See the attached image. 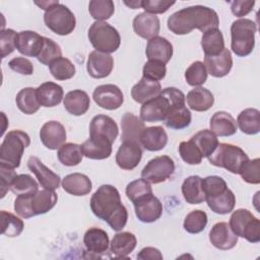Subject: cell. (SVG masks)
<instances>
[{"label": "cell", "mask_w": 260, "mask_h": 260, "mask_svg": "<svg viewBox=\"0 0 260 260\" xmlns=\"http://www.w3.org/2000/svg\"><path fill=\"white\" fill-rule=\"evenodd\" d=\"M207 221V214L203 210H192L184 219V230L189 234H199L205 229Z\"/></svg>", "instance_id": "cell-47"}, {"label": "cell", "mask_w": 260, "mask_h": 260, "mask_svg": "<svg viewBox=\"0 0 260 260\" xmlns=\"http://www.w3.org/2000/svg\"><path fill=\"white\" fill-rule=\"evenodd\" d=\"M161 91V85L158 81L143 77L132 87L131 96L139 104H144L145 102L157 96Z\"/></svg>", "instance_id": "cell-30"}, {"label": "cell", "mask_w": 260, "mask_h": 260, "mask_svg": "<svg viewBox=\"0 0 260 260\" xmlns=\"http://www.w3.org/2000/svg\"><path fill=\"white\" fill-rule=\"evenodd\" d=\"M179 153L182 159L188 165H199L203 158L200 151L191 140L182 141L180 143Z\"/></svg>", "instance_id": "cell-53"}, {"label": "cell", "mask_w": 260, "mask_h": 260, "mask_svg": "<svg viewBox=\"0 0 260 260\" xmlns=\"http://www.w3.org/2000/svg\"><path fill=\"white\" fill-rule=\"evenodd\" d=\"M202 188L206 199L224 192L228 189V185L219 176H208L202 179Z\"/></svg>", "instance_id": "cell-51"}, {"label": "cell", "mask_w": 260, "mask_h": 260, "mask_svg": "<svg viewBox=\"0 0 260 260\" xmlns=\"http://www.w3.org/2000/svg\"><path fill=\"white\" fill-rule=\"evenodd\" d=\"M210 130L220 137L232 136L237 132L238 126L234 117L224 111L216 112L212 115L209 122Z\"/></svg>", "instance_id": "cell-27"}, {"label": "cell", "mask_w": 260, "mask_h": 260, "mask_svg": "<svg viewBox=\"0 0 260 260\" xmlns=\"http://www.w3.org/2000/svg\"><path fill=\"white\" fill-rule=\"evenodd\" d=\"M16 37L17 32L11 28L2 29L0 36L1 57L5 58L16 49Z\"/></svg>", "instance_id": "cell-55"}, {"label": "cell", "mask_w": 260, "mask_h": 260, "mask_svg": "<svg viewBox=\"0 0 260 260\" xmlns=\"http://www.w3.org/2000/svg\"><path fill=\"white\" fill-rule=\"evenodd\" d=\"M141 2L142 0H132V1H124V4L132 9H138V8H141Z\"/></svg>", "instance_id": "cell-62"}, {"label": "cell", "mask_w": 260, "mask_h": 260, "mask_svg": "<svg viewBox=\"0 0 260 260\" xmlns=\"http://www.w3.org/2000/svg\"><path fill=\"white\" fill-rule=\"evenodd\" d=\"M208 207L217 214H226L234 210L236 205V196L231 189H226L219 195L206 198Z\"/></svg>", "instance_id": "cell-38"}, {"label": "cell", "mask_w": 260, "mask_h": 260, "mask_svg": "<svg viewBox=\"0 0 260 260\" xmlns=\"http://www.w3.org/2000/svg\"><path fill=\"white\" fill-rule=\"evenodd\" d=\"M29 144L30 138L27 133L21 130L9 131L1 143L0 166L10 169L18 168L23 151Z\"/></svg>", "instance_id": "cell-5"}, {"label": "cell", "mask_w": 260, "mask_h": 260, "mask_svg": "<svg viewBox=\"0 0 260 260\" xmlns=\"http://www.w3.org/2000/svg\"><path fill=\"white\" fill-rule=\"evenodd\" d=\"M242 179L249 183L257 185L260 183V159H248L242 167L240 173Z\"/></svg>", "instance_id": "cell-52"}, {"label": "cell", "mask_w": 260, "mask_h": 260, "mask_svg": "<svg viewBox=\"0 0 260 260\" xmlns=\"http://www.w3.org/2000/svg\"><path fill=\"white\" fill-rule=\"evenodd\" d=\"M136 237L129 232H121L114 236L110 243L111 252L117 258L127 257L136 247Z\"/></svg>", "instance_id": "cell-34"}, {"label": "cell", "mask_w": 260, "mask_h": 260, "mask_svg": "<svg viewBox=\"0 0 260 260\" xmlns=\"http://www.w3.org/2000/svg\"><path fill=\"white\" fill-rule=\"evenodd\" d=\"M175 171L174 160L168 155H159L150 159L141 171V178L152 184L169 179Z\"/></svg>", "instance_id": "cell-11"}, {"label": "cell", "mask_w": 260, "mask_h": 260, "mask_svg": "<svg viewBox=\"0 0 260 260\" xmlns=\"http://www.w3.org/2000/svg\"><path fill=\"white\" fill-rule=\"evenodd\" d=\"M191 119L192 116L189 109H187L185 105H180L171 108L164 122L168 128L174 130H182L190 125Z\"/></svg>", "instance_id": "cell-36"}, {"label": "cell", "mask_w": 260, "mask_h": 260, "mask_svg": "<svg viewBox=\"0 0 260 260\" xmlns=\"http://www.w3.org/2000/svg\"><path fill=\"white\" fill-rule=\"evenodd\" d=\"M176 2L175 1H165V0H142L141 8L147 13L160 14L168 11Z\"/></svg>", "instance_id": "cell-56"}, {"label": "cell", "mask_w": 260, "mask_h": 260, "mask_svg": "<svg viewBox=\"0 0 260 260\" xmlns=\"http://www.w3.org/2000/svg\"><path fill=\"white\" fill-rule=\"evenodd\" d=\"M145 54L148 60H155L167 64L173 56V45L166 38L157 36L148 41Z\"/></svg>", "instance_id": "cell-23"}, {"label": "cell", "mask_w": 260, "mask_h": 260, "mask_svg": "<svg viewBox=\"0 0 260 260\" xmlns=\"http://www.w3.org/2000/svg\"><path fill=\"white\" fill-rule=\"evenodd\" d=\"M190 140L195 144V146L200 151L202 157H208L218 145L217 136L208 129L200 130L194 134Z\"/></svg>", "instance_id": "cell-40"}, {"label": "cell", "mask_w": 260, "mask_h": 260, "mask_svg": "<svg viewBox=\"0 0 260 260\" xmlns=\"http://www.w3.org/2000/svg\"><path fill=\"white\" fill-rule=\"evenodd\" d=\"M88 11L95 21H104L114 14L115 5L112 0H91L88 4Z\"/></svg>", "instance_id": "cell-45"}, {"label": "cell", "mask_w": 260, "mask_h": 260, "mask_svg": "<svg viewBox=\"0 0 260 260\" xmlns=\"http://www.w3.org/2000/svg\"><path fill=\"white\" fill-rule=\"evenodd\" d=\"M204 65L207 73L213 77H223L228 75L233 67V58L229 49H223L216 56H205Z\"/></svg>", "instance_id": "cell-22"}, {"label": "cell", "mask_w": 260, "mask_h": 260, "mask_svg": "<svg viewBox=\"0 0 260 260\" xmlns=\"http://www.w3.org/2000/svg\"><path fill=\"white\" fill-rule=\"evenodd\" d=\"M139 260H162V254L154 247H145L137 254Z\"/></svg>", "instance_id": "cell-60"}, {"label": "cell", "mask_w": 260, "mask_h": 260, "mask_svg": "<svg viewBox=\"0 0 260 260\" xmlns=\"http://www.w3.org/2000/svg\"><path fill=\"white\" fill-rule=\"evenodd\" d=\"M40 139L48 149H59L66 141L65 127L58 121L46 122L40 130Z\"/></svg>", "instance_id": "cell-15"}, {"label": "cell", "mask_w": 260, "mask_h": 260, "mask_svg": "<svg viewBox=\"0 0 260 260\" xmlns=\"http://www.w3.org/2000/svg\"><path fill=\"white\" fill-rule=\"evenodd\" d=\"M141 145L136 142H122L116 153V162L119 168L127 171L135 169L141 160L142 149Z\"/></svg>", "instance_id": "cell-17"}, {"label": "cell", "mask_w": 260, "mask_h": 260, "mask_svg": "<svg viewBox=\"0 0 260 260\" xmlns=\"http://www.w3.org/2000/svg\"><path fill=\"white\" fill-rule=\"evenodd\" d=\"M150 194H153L152 188H151L149 182H147L143 178L130 182L126 187L127 198L130 201H132L133 203L135 201L141 199L142 197H145Z\"/></svg>", "instance_id": "cell-49"}, {"label": "cell", "mask_w": 260, "mask_h": 260, "mask_svg": "<svg viewBox=\"0 0 260 260\" xmlns=\"http://www.w3.org/2000/svg\"><path fill=\"white\" fill-rule=\"evenodd\" d=\"M133 29L137 36L149 41L157 37L160 29V22L156 15L141 12L133 19Z\"/></svg>", "instance_id": "cell-21"}, {"label": "cell", "mask_w": 260, "mask_h": 260, "mask_svg": "<svg viewBox=\"0 0 260 260\" xmlns=\"http://www.w3.org/2000/svg\"><path fill=\"white\" fill-rule=\"evenodd\" d=\"M255 5V1L251 0H236L231 3V10L234 15L243 17L249 14Z\"/></svg>", "instance_id": "cell-59"}, {"label": "cell", "mask_w": 260, "mask_h": 260, "mask_svg": "<svg viewBox=\"0 0 260 260\" xmlns=\"http://www.w3.org/2000/svg\"><path fill=\"white\" fill-rule=\"evenodd\" d=\"M90 209L116 232L122 231L127 223L128 211L121 202L119 191L112 185L105 184L96 189L90 198Z\"/></svg>", "instance_id": "cell-1"}, {"label": "cell", "mask_w": 260, "mask_h": 260, "mask_svg": "<svg viewBox=\"0 0 260 260\" xmlns=\"http://www.w3.org/2000/svg\"><path fill=\"white\" fill-rule=\"evenodd\" d=\"M58 196L53 190H39L30 195H18L14 201V211L23 218L45 214L57 203Z\"/></svg>", "instance_id": "cell-4"}, {"label": "cell", "mask_w": 260, "mask_h": 260, "mask_svg": "<svg viewBox=\"0 0 260 260\" xmlns=\"http://www.w3.org/2000/svg\"><path fill=\"white\" fill-rule=\"evenodd\" d=\"M201 47L205 56H216L224 49L222 32L218 28H212L203 32Z\"/></svg>", "instance_id": "cell-39"}, {"label": "cell", "mask_w": 260, "mask_h": 260, "mask_svg": "<svg viewBox=\"0 0 260 260\" xmlns=\"http://www.w3.org/2000/svg\"><path fill=\"white\" fill-rule=\"evenodd\" d=\"M237 126L247 135H255L260 131V112L254 108L242 111L237 118Z\"/></svg>", "instance_id": "cell-37"}, {"label": "cell", "mask_w": 260, "mask_h": 260, "mask_svg": "<svg viewBox=\"0 0 260 260\" xmlns=\"http://www.w3.org/2000/svg\"><path fill=\"white\" fill-rule=\"evenodd\" d=\"M57 2H59L58 0L57 1H41V2H35V4H37L38 6H40L42 9H44L45 11H47L50 7H52L53 5H55Z\"/></svg>", "instance_id": "cell-61"}, {"label": "cell", "mask_w": 260, "mask_h": 260, "mask_svg": "<svg viewBox=\"0 0 260 260\" xmlns=\"http://www.w3.org/2000/svg\"><path fill=\"white\" fill-rule=\"evenodd\" d=\"M37 96L41 106L52 108L59 105L64 99V91L61 85L47 81L37 88Z\"/></svg>", "instance_id": "cell-28"}, {"label": "cell", "mask_w": 260, "mask_h": 260, "mask_svg": "<svg viewBox=\"0 0 260 260\" xmlns=\"http://www.w3.org/2000/svg\"><path fill=\"white\" fill-rule=\"evenodd\" d=\"M60 57H62V51L60 46L52 39L44 37V46L40 55L37 58L39 62L49 66L53 61L57 60Z\"/></svg>", "instance_id": "cell-50"}, {"label": "cell", "mask_w": 260, "mask_h": 260, "mask_svg": "<svg viewBox=\"0 0 260 260\" xmlns=\"http://www.w3.org/2000/svg\"><path fill=\"white\" fill-rule=\"evenodd\" d=\"M44 22L49 29L59 36L70 35L76 26L75 15L66 5L60 2L45 11Z\"/></svg>", "instance_id": "cell-9"}, {"label": "cell", "mask_w": 260, "mask_h": 260, "mask_svg": "<svg viewBox=\"0 0 260 260\" xmlns=\"http://www.w3.org/2000/svg\"><path fill=\"white\" fill-rule=\"evenodd\" d=\"M185 94L176 87L161 89L157 96L142 104L140 119L150 123L164 121L172 107L185 105Z\"/></svg>", "instance_id": "cell-3"}, {"label": "cell", "mask_w": 260, "mask_h": 260, "mask_svg": "<svg viewBox=\"0 0 260 260\" xmlns=\"http://www.w3.org/2000/svg\"><path fill=\"white\" fill-rule=\"evenodd\" d=\"M185 98L189 108L196 112H205L214 104V96L212 92L201 86L191 89Z\"/></svg>", "instance_id": "cell-33"}, {"label": "cell", "mask_w": 260, "mask_h": 260, "mask_svg": "<svg viewBox=\"0 0 260 260\" xmlns=\"http://www.w3.org/2000/svg\"><path fill=\"white\" fill-rule=\"evenodd\" d=\"M11 70L22 75H31L34 73L32 63L23 57H15L11 59L8 63Z\"/></svg>", "instance_id": "cell-57"}, {"label": "cell", "mask_w": 260, "mask_h": 260, "mask_svg": "<svg viewBox=\"0 0 260 260\" xmlns=\"http://www.w3.org/2000/svg\"><path fill=\"white\" fill-rule=\"evenodd\" d=\"M142 73H143V77L159 81L166 76V73H167L166 64L155 60H148L143 66Z\"/></svg>", "instance_id": "cell-54"}, {"label": "cell", "mask_w": 260, "mask_h": 260, "mask_svg": "<svg viewBox=\"0 0 260 260\" xmlns=\"http://www.w3.org/2000/svg\"><path fill=\"white\" fill-rule=\"evenodd\" d=\"M83 244L86 250L94 254H103L107 252L110 242L108 234L99 228L88 229L83 236Z\"/></svg>", "instance_id": "cell-32"}, {"label": "cell", "mask_w": 260, "mask_h": 260, "mask_svg": "<svg viewBox=\"0 0 260 260\" xmlns=\"http://www.w3.org/2000/svg\"><path fill=\"white\" fill-rule=\"evenodd\" d=\"M92 98L99 107L111 111L119 109L124 102L122 90L115 84L96 86L93 90Z\"/></svg>", "instance_id": "cell-12"}, {"label": "cell", "mask_w": 260, "mask_h": 260, "mask_svg": "<svg viewBox=\"0 0 260 260\" xmlns=\"http://www.w3.org/2000/svg\"><path fill=\"white\" fill-rule=\"evenodd\" d=\"M135 214L137 218L146 223L157 220L162 214V204L153 194L142 197L134 203Z\"/></svg>", "instance_id": "cell-13"}, {"label": "cell", "mask_w": 260, "mask_h": 260, "mask_svg": "<svg viewBox=\"0 0 260 260\" xmlns=\"http://www.w3.org/2000/svg\"><path fill=\"white\" fill-rule=\"evenodd\" d=\"M44 46V37L32 30H22L17 32L16 49L27 57H37L40 55Z\"/></svg>", "instance_id": "cell-20"}, {"label": "cell", "mask_w": 260, "mask_h": 260, "mask_svg": "<svg viewBox=\"0 0 260 260\" xmlns=\"http://www.w3.org/2000/svg\"><path fill=\"white\" fill-rule=\"evenodd\" d=\"M113 68L114 59L110 54L95 50L89 53L86 62V70L91 77L96 79L105 78L110 75Z\"/></svg>", "instance_id": "cell-16"}, {"label": "cell", "mask_w": 260, "mask_h": 260, "mask_svg": "<svg viewBox=\"0 0 260 260\" xmlns=\"http://www.w3.org/2000/svg\"><path fill=\"white\" fill-rule=\"evenodd\" d=\"M230 228L241 238H245L250 243L260 241V220L248 209L239 208L230 217Z\"/></svg>", "instance_id": "cell-10"}, {"label": "cell", "mask_w": 260, "mask_h": 260, "mask_svg": "<svg viewBox=\"0 0 260 260\" xmlns=\"http://www.w3.org/2000/svg\"><path fill=\"white\" fill-rule=\"evenodd\" d=\"M182 194L189 204H200L205 201V195L202 188V178L199 176H190L182 184Z\"/></svg>", "instance_id": "cell-35"}, {"label": "cell", "mask_w": 260, "mask_h": 260, "mask_svg": "<svg viewBox=\"0 0 260 260\" xmlns=\"http://www.w3.org/2000/svg\"><path fill=\"white\" fill-rule=\"evenodd\" d=\"M80 147L83 155L90 159H105L112 154V143L102 138L89 137Z\"/></svg>", "instance_id": "cell-31"}, {"label": "cell", "mask_w": 260, "mask_h": 260, "mask_svg": "<svg viewBox=\"0 0 260 260\" xmlns=\"http://www.w3.org/2000/svg\"><path fill=\"white\" fill-rule=\"evenodd\" d=\"M121 140L140 144V135L144 130V122L132 113H125L121 119Z\"/></svg>", "instance_id": "cell-25"}, {"label": "cell", "mask_w": 260, "mask_h": 260, "mask_svg": "<svg viewBox=\"0 0 260 260\" xmlns=\"http://www.w3.org/2000/svg\"><path fill=\"white\" fill-rule=\"evenodd\" d=\"M207 158L211 165L223 168L233 174H239L244 164L249 159L241 147L230 143H218Z\"/></svg>", "instance_id": "cell-7"}, {"label": "cell", "mask_w": 260, "mask_h": 260, "mask_svg": "<svg viewBox=\"0 0 260 260\" xmlns=\"http://www.w3.org/2000/svg\"><path fill=\"white\" fill-rule=\"evenodd\" d=\"M63 105L69 114L73 116H81L88 111L90 100L85 91L81 89H74L65 94Z\"/></svg>", "instance_id": "cell-26"}, {"label": "cell", "mask_w": 260, "mask_h": 260, "mask_svg": "<svg viewBox=\"0 0 260 260\" xmlns=\"http://www.w3.org/2000/svg\"><path fill=\"white\" fill-rule=\"evenodd\" d=\"M119 134L117 123L107 115L94 116L89 124V137L106 139L112 144Z\"/></svg>", "instance_id": "cell-14"}, {"label": "cell", "mask_w": 260, "mask_h": 260, "mask_svg": "<svg viewBox=\"0 0 260 260\" xmlns=\"http://www.w3.org/2000/svg\"><path fill=\"white\" fill-rule=\"evenodd\" d=\"M168 28L175 35H187L193 29L205 32L218 28L219 17L217 13L207 6L194 5L174 12L168 18Z\"/></svg>", "instance_id": "cell-2"}, {"label": "cell", "mask_w": 260, "mask_h": 260, "mask_svg": "<svg viewBox=\"0 0 260 260\" xmlns=\"http://www.w3.org/2000/svg\"><path fill=\"white\" fill-rule=\"evenodd\" d=\"M27 167L35 174L39 183L44 189L53 190L59 188L60 185V177L52 170L47 168L39 157L30 156L27 160Z\"/></svg>", "instance_id": "cell-18"}, {"label": "cell", "mask_w": 260, "mask_h": 260, "mask_svg": "<svg viewBox=\"0 0 260 260\" xmlns=\"http://www.w3.org/2000/svg\"><path fill=\"white\" fill-rule=\"evenodd\" d=\"M17 108L26 115H32L40 109V103L37 96V88L24 87L18 91L15 98Z\"/></svg>", "instance_id": "cell-41"}, {"label": "cell", "mask_w": 260, "mask_h": 260, "mask_svg": "<svg viewBox=\"0 0 260 260\" xmlns=\"http://www.w3.org/2000/svg\"><path fill=\"white\" fill-rule=\"evenodd\" d=\"M210 243L219 250L233 249L238 243V236L224 221L215 223L209 232Z\"/></svg>", "instance_id": "cell-19"}, {"label": "cell", "mask_w": 260, "mask_h": 260, "mask_svg": "<svg viewBox=\"0 0 260 260\" xmlns=\"http://www.w3.org/2000/svg\"><path fill=\"white\" fill-rule=\"evenodd\" d=\"M88 39L95 51L107 54L116 52L121 44L118 30L106 21H94L88 29Z\"/></svg>", "instance_id": "cell-8"}, {"label": "cell", "mask_w": 260, "mask_h": 260, "mask_svg": "<svg viewBox=\"0 0 260 260\" xmlns=\"http://www.w3.org/2000/svg\"><path fill=\"white\" fill-rule=\"evenodd\" d=\"M207 70L203 62L195 61L193 62L185 71L186 82L191 86H201L205 83L207 79Z\"/></svg>", "instance_id": "cell-48"}, {"label": "cell", "mask_w": 260, "mask_h": 260, "mask_svg": "<svg viewBox=\"0 0 260 260\" xmlns=\"http://www.w3.org/2000/svg\"><path fill=\"white\" fill-rule=\"evenodd\" d=\"M10 190L15 195H30L39 191V185L31 176L27 174L16 175L11 186Z\"/></svg>", "instance_id": "cell-43"}, {"label": "cell", "mask_w": 260, "mask_h": 260, "mask_svg": "<svg viewBox=\"0 0 260 260\" xmlns=\"http://www.w3.org/2000/svg\"><path fill=\"white\" fill-rule=\"evenodd\" d=\"M0 176H1V198H3L7 191L10 189V186L16 176L14 169H10L5 166H0Z\"/></svg>", "instance_id": "cell-58"}, {"label": "cell", "mask_w": 260, "mask_h": 260, "mask_svg": "<svg viewBox=\"0 0 260 260\" xmlns=\"http://www.w3.org/2000/svg\"><path fill=\"white\" fill-rule=\"evenodd\" d=\"M1 216V233L7 237H17L19 236L24 228L23 221L16 215L2 210Z\"/></svg>", "instance_id": "cell-44"}, {"label": "cell", "mask_w": 260, "mask_h": 260, "mask_svg": "<svg viewBox=\"0 0 260 260\" xmlns=\"http://www.w3.org/2000/svg\"><path fill=\"white\" fill-rule=\"evenodd\" d=\"M256 23L248 18H239L231 25V48L239 57L250 55L255 46Z\"/></svg>", "instance_id": "cell-6"}, {"label": "cell", "mask_w": 260, "mask_h": 260, "mask_svg": "<svg viewBox=\"0 0 260 260\" xmlns=\"http://www.w3.org/2000/svg\"><path fill=\"white\" fill-rule=\"evenodd\" d=\"M52 76L57 80H67L74 76L75 66L65 57H60L49 65Z\"/></svg>", "instance_id": "cell-46"}, {"label": "cell", "mask_w": 260, "mask_h": 260, "mask_svg": "<svg viewBox=\"0 0 260 260\" xmlns=\"http://www.w3.org/2000/svg\"><path fill=\"white\" fill-rule=\"evenodd\" d=\"M62 187L65 192L73 196L87 195L92 188L90 179L81 173H73L64 177Z\"/></svg>", "instance_id": "cell-29"}, {"label": "cell", "mask_w": 260, "mask_h": 260, "mask_svg": "<svg viewBox=\"0 0 260 260\" xmlns=\"http://www.w3.org/2000/svg\"><path fill=\"white\" fill-rule=\"evenodd\" d=\"M59 161L67 167H74L81 162L82 157L84 156L80 145L76 143H64L57 152Z\"/></svg>", "instance_id": "cell-42"}, {"label": "cell", "mask_w": 260, "mask_h": 260, "mask_svg": "<svg viewBox=\"0 0 260 260\" xmlns=\"http://www.w3.org/2000/svg\"><path fill=\"white\" fill-rule=\"evenodd\" d=\"M168 143V135L161 126L145 127L140 135V145L148 151H158Z\"/></svg>", "instance_id": "cell-24"}]
</instances>
